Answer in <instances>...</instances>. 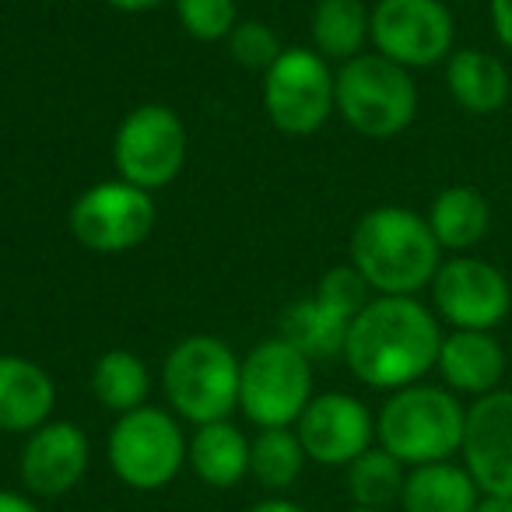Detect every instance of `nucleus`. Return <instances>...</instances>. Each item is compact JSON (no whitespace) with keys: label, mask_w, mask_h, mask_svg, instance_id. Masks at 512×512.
I'll return each mask as SVG.
<instances>
[{"label":"nucleus","mask_w":512,"mask_h":512,"mask_svg":"<svg viewBox=\"0 0 512 512\" xmlns=\"http://www.w3.org/2000/svg\"><path fill=\"white\" fill-rule=\"evenodd\" d=\"M477 502H481V488L470 470L453 460L411 467L400 495L404 512H474Z\"/></svg>","instance_id":"6ab92c4d"},{"label":"nucleus","mask_w":512,"mask_h":512,"mask_svg":"<svg viewBox=\"0 0 512 512\" xmlns=\"http://www.w3.org/2000/svg\"><path fill=\"white\" fill-rule=\"evenodd\" d=\"M491 25L505 50H512V0H491Z\"/></svg>","instance_id":"c756f323"},{"label":"nucleus","mask_w":512,"mask_h":512,"mask_svg":"<svg viewBox=\"0 0 512 512\" xmlns=\"http://www.w3.org/2000/svg\"><path fill=\"white\" fill-rule=\"evenodd\" d=\"M428 228L442 249H474L491 228V207L477 186H446L428 207Z\"/></svg>","instance_id":"412c9836"},{"label":"nucleus","mask_w":512,"mask_h":512,"mask_svg":"<svg viewBox=\"0 0 512 512\" xmlns=\"http://www.w3.org/2000/svg\"><path fill=\"white\" fill-rule=\"evenodd\" d=\"M463 467L481 495L512 498V390H495L467 407Z\"/></svg>","instance_id":"4468645a"},{"label":"nucleus","mask_w":512,"mask_h":512,"mask_svg":"<svg viewBox=\"0 0 512 512\" xmlns=\"http://www.w3.org/2000/svg\"><path fill=\"white\" fill-rule=\"evenodd\" d=\"M155 200L127 179H106L71 204V235L92 253H127L137 249L155 228Z\"/></svg>","instance_id":"9d476101"},{"label":"nucleus","mask_w":512,"mask_h":512,"mask_svg":"<svg viewBox=\"0 0 512 512\" xmlns=\"http://www.w3.org/2000/svg\"><path fill=\"white\" fill-rule=\"evenodd\" d=\"M407 481V467L390 456L383 446H372L358 456L355 463H348V495L355 505L365 509H390L393 502H400Z\"/></svg>","instance_id":"a878e982"},{"label":"nucleus","mask_w":512,"mask_h":512,"mask_svg":"<svg viewBox=\"0 0 512 512\" xmlns=\"http://www.w3.org/2000/svg\"><path fill=\"white\" fill-rule=\"evenodd\" d=\"M313 400V362L285 337L260 341L239 372V411L256 428H295Z\"/></svg>","instance_id":"423d86ee"},{"label":"nucleus","mask_w":512,"mask_h":512,"mask_svg":"<svg viewBox=\"0 0 512 512\" xmlns=\"http://www.w3.org/2000/svg\"><path fill=\"white\" fill-rule=\"evenodd\" d=\"M435 369L442 372L453 393L484 397V393H495L498 383H502L505 351L491 337V330H453V334L442 337Z\"/></svg>","instance_id":"f3484780"},{"label":"nucleus","mask_w":512,"mask_h":512,"mask_svg":"<svg viewBox=\"0 0 512 512\" xmlns=\"http://www.w3.org/2000/svg\"><path fill=\"white\" fill-rule=\"evenodd\" d=\"M176 18L197 43H221L239 25L235 0H176Z\"/></svg>","instance_id":"bb28decb"},{"label":"nucleus","mask_w":512,"mask_h":512,"mask_svg":"<svg viewBox=\"0 0 512 512\" xmlns=\"http://www.w3.org/2000/svg\"><path fill=\"white\" fill-rule=\"evenodd\" d=\"M474 512H512V498H502V495H481Z\"/></svg>","instance_id":"72a5a7b5"},{"label":"nucleus","mask_w":512,"mask_h":512,"mask_svg":"<svg viewBox=\"0 0 512 512\" xmlns=\"http://www.w3.org/2000/svg\"><path fill=\"white\" fill-rule=\"evenodd\" d=\"M88 435L74 421H46L29 432L18 456V474L32 498H64L88 474Z\"/></svg>","instance_id":"2eb2a0df"},{"label":"nucleus","mask_w":512,"mask_h":512,"mask_svg":"<svg viewBox=\"0 0 512 512\" xmlns=\"http://www.w3.org/2000/svg\"><path fill=\"white\" fill-rule=\"evenodd\" d=\"M57 386L39 362L0 355V432L29 435L53 418Z\"/></svg>","instance_id":"dca6fc26"},{"label":"nucleus","mask_w":512,"mask_h":512,"mask_svg":"<svg viewBox=\"0 0 512 512\" xmlns=\"http://www.w3.org/2000/svg\"><path fill=\"white\" fill-rule=\"evenodd\" d=\"M453 15L442 0H379L372 8V46L400 67H435L453 53Z\"/></svg>","instance_id":"9b49d317"},{"label":"nucleus","mask_w":512,"mask_h":512,"mask_svg":"<svg viewBox=\"0 0 512 512\" xmlns=\"http://www.w3.org/2000/svg\"><path fill=\"white\" fill-rule=\"evenodd\" d=\"M446 88L453 102L470 116H491L509 102V67L484 50H456L446 60Z\"/></svg>","instance_id":"a211bd4d"},{"label":"nucleus","mask_w":512,"mask_h":512,"mask_svg":"<svg viewBox=\"0 0 512 512\" xmlns=\"http://www.w3.org/2000/svg\"><path fill=\"white\" fill-rule=\"evenodd\" d=\"M306 449L295 428H260L249 439V474L267 491H285L306 470Z\"/></svg>","instance_id":"393cba45"},{"label":"nucleus","mask_w":512,"mask_h":512,"mask_svg":"<svg viewBox=\"0 0 512 512\" xmlns=\"http://www.w3.org/2000/svg\"><path fill=\"white\" fill-rule=\"evenodd\" d=\"M186 127L176 109L148 102L123 116L113 137V162L120 179L141 190H162L186 165Z\"/></svg>","instance_id":"6e6552de"},{"label":"nucleus","mask_w":512,"mask_h":512,"mask_svg":"<svg viewBox=\"0 0 512 512\" xmlns=\"http://www.w3.org/2000/svg\"><path fill=\"white\" fill-rule=\"evenodd\" d=\"M246 512H309V509L299 502H292V498L274 495V498H264V502H256L253 509H246Z\"/></svg>","instance_id":"2f4dec72"},{"label":"nucleus","mask_w":512,"mask_h":512,"mask_svg":"<svg viewBox=\"0 0 512 512\" xmlns=\"http://www.w3.org/2000/svg\"><path fill=\"white\" fill-rule=\"evenodd\" d=\"M442 4H460V0H442Z\"/></svg>","instance_id":"c9c22d12"},{"label":"nucleus","mask_w":512,"mask_h":512,"mask_svg":"<svg viewBox=\"0 0 512 512\" xmlns=\"http://www.w3.org/2000/svg\"><path fill=\"white\" fill-rule=\"evenodd\" d=\"M106 453L113 474L127 488L158 491L179 477L190 453V439L183 435L176 414L144 404L116 418V425L109 428Z\"/></svg>","instance_id":"0eeeda50"},{"label":"nucleus","mask_w":512,"mask_h":512,"mask_svg":"<svg viewBox=\"0 0 512 512\" xmlns=\"http://www.w3.org/2000/svg\"><path fill=\"white\" fill-rule=\"evenodd\" d=\"M351 323L344 316H337L334 309H327L323 302L299 299L281 313V337H285L292 348H299L309 362H323V358L344 355V344H348Z\"/></svg>","instance_id":"4be33fe9"},{"label":"nucleus","mask_w":512,"mask_h":512,"mask_svg":"<svg viewBox=\"0 0 512 512\" xmlns=\"http://www.w3.org/2000/svg\"><path fill=\"white\" fill-rule=\"evenodd\" d=\"M267 120L288 137H309L334 113V71L316 50L292 46L264 74Z\"/></svg>","instance_id":"1a4fd4ad"},{"label":"nucleus","mask_w":512,"mask_h":512,"mask_svg":"<svg viewBox=\"0 0 512 512\" xmlns=\"http://www.w3.org/2000/svg\"><path fill=\"white\" fill-rule=\"evenodd\" d=\"M116 11H127V15H141V11H151L158 8V4H165V0H109Z\"/></svg>","instance_id":"473e14b6"},{"label":"nucleus","mask_w":512,"mask_h":512,"mask_svg":"<svg viewBox=\"0 0 512 512\" xmlns=\"http://www.w3.org/2000/svg\"><path fill=\"white\" fill-rule=\"evenodd\" d=\"M351 267L379 295H418L442 267V246L411 207L383 204L351 232Z\"/></svg>","instance_id":"f03ea898"},{"label":"nucleus","mask_w":512,"mask_h":512,"mask_svg":"<svg viewBox=\"0 0 512 512\" xmlns=\"http://www.w3.org/2000/svg\"><path fill=\"white\" fill-rule=\"evenodd\" d=\"M186 463L207 488H235L249 474V439L232 421L197 425Z\"/></svg>","instance_id":"aec40b11"},{"label":"nucleus","mask_w":512,"mask_h":512,"mask_svg":"<svg viewBox=\"0 0 512 512\" xmlns=\"http://www.w3.org/2000/svg\"><path fill=\"white\" fill-rule=\"evenodd\" d=\"M369 292H372L369 281H365L351 264H344V267H330V271L323 274L313 299L323 302V306L334 309L337 316H344V320L351 323L372 302Z\"/></svg>","instance_id":"cd10ccee"},{"label":"nucleus","mask_w":512,"mask_h":512,"mask_svg":"<svg viewBox=\"0 0 512 512\" xmlns=\"http://www.w3.org/2000/svg\"><path fill=\"white\" fill-rule=\"evenodd\" d=\"M372 11L362 0H320L313 11V46L323 60H355L369 43Z\"/></svg>","instance_id":"5701e85b"},{"label":"nucleus","mask_w":512,"mask_h":512,"mask_svg":"<svg viewBox=\"0 0 512 512\" xmlns=\"http://www.w3.org/2000/svg\"><path fill=\"white\" fill-rule=\"evenodd\" d=\"M239 372L242 362L221 337H186L169 351L162 369L169 407L190 425L228 421V414L239 407Z\"/></svg>","instance_id":"39448f33"},{"label":"nucleus","mask_w":512,"mask_h":512,"mask_svg":"<svg viewBox=\"0 0 512 512\" xmlns=\"http://www.w3.org/2000/svg\"><path fill=\"white\" fill-rule=\"evenodd\" d=\"M432 306L453 330H495L512 309V288L495 264L456 253L435 271Z\"/></svg>","instance_id":"f8f14e48"},{"label":"nucleus","mask_w":512,"mask_h":512,"mask_svg":"<svg viewBox=\"0 0 512 512\" xmlns=\"http://www.w3.org/2000/svg\"><path fill=\"white\" fill-rule=\"evenodd\" d=\"M334 106L362 137L390 141L418 116V88L407 67L379 53H358L334 74Z\"/></svg>","instance_id":"20e7f679"},{"label":"nucleus","mask_w":512,"mask_h":512,"mask_svg":"<svg viewBox=\"0 0 512 512\" xmlns=\"http://www.w3.org/2000/svg\"><path fill=\"white\" fill-rule=\"evenodd\" d=\"M92 393L106 411L127 414L148 404L151 393V372L134 351L113 348L95 362L92 369Z\"/></svg>","instance_id":"b1692460"},{"label":"nucleus","mask_w":512,"mask_h":512,"mask_svg":"<svg viewBox=\"0 0 512 512\" xmlns=\"http://www.w3.org/2000/svg\"><path fill=\"white\" fill-rule=\"evenodd\" d=\"M0 512H43L29 491H0Z\"/></svg>","instance_id":"7c9ffc66"},{"label":"nucleus","mask_w":512,"mask_h":512,"mask_svg":"<svg viewBox=\"0 0 512 512\" xmlns=\"http://www.w3.org/2000/svg\"><path fill=\"white\" fill-rule=\"evenodd\" d=\"M344 512H383V509H365V505H351V509H344Z\"/></svg>","instance_id":"f704fd0d"},{"label":"nucleus","mask_w":512,"mask_h":512,"mask_svg":"<svg viewBox=\"0 0 512 512\" xmlns=\"http://www.w3.org/2000/svg\"><path fill=\"white\" fill-rule=\"evenodd\" d=\"M467 407L446 386L414 383L393 390L376 414V446L397 456L404 467L453 460L463 446Z\"/></svg>","instance_id":"7ed1b4c3"},{"label":"nucleus","mask_w":512,"mask_h":512,"mask_svg":"<svg viewBox=\"0 0 512 512\" xmlns=\"http://www.w3.org/2000/svg\"><path fill=\"white\" fill-rule=\"evenodd\" d=\"M442 348L439 316L414 295H379L351 320L344 362L372 390H404L435 369Z\"/></svg>","instance_id":"f257e3e1"},{"label":"nucleus","mask_w":512,"mask_h":512,"mask_svg":"<svg viewBox=\"0 0 512 512\" xmlns=\"http://www.w3.org/2000/svg\"><path fill=\"white\" fill-rule=\"evenodd\" d=\"M228 43V53H232L235 64L249 67V71H271L274 60L285 53V46H281L278 32L271 29L267 22H239L232 29V36L225 39Z\"/></svg>","instance_id":"c85d7f7f"},{"label":"nucleus","mask_w":512,"mask_h":512,"mask_svg":"<svg viewBox=\"0 0 512 512\" xmlns=\"http://www.w3.org/2000/svg\"><path fill=\"white\" fill-rule=\"evenodd\" d=\"M302 449L320 467H348L376 442V418L351 393H320L295 421Z\"/></svg>","instance_id":"ddd939ff"}]
</instances>
